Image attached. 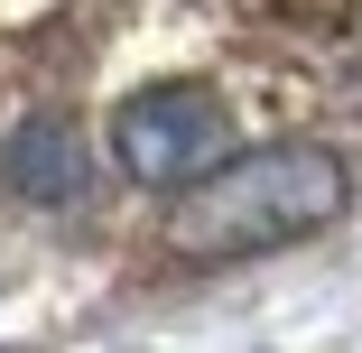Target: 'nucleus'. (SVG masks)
<instances>
[{"mask_svg":"<svg viewBox=\"0 0 362 353\" xmlns=\"http://www.w3.org/2000/svg\"><path fill=\"white\" fill-rule=\"evenodd\" d=\"M0 186H10L19 204H47V214H65V204L93 195V149L84 130L65 112H28L0 130Z\"/></svg>","mask_w":362,"mask_h":353,"instance_id":"7ed1b4c3","label":"nucleus"},{"mask_svg":"<svg viewBox=\"0 0 362 353\" xmlns=\"http://www.w3.org/2000/svg\"><path fill=\"white\" fill-rule=\"evenodd\" d=\"M353 204V168L316 139H269V149H233L204 186L168 204V251L177 260H251L279 242L325 233Z\"/></svg>","mask_w":362,"mask_h":353,"instance_id":"f257e3e1","label":"nucleus"},{"mask_svg":"<svg viewBox=\"0 0 362 353\" xmlns=\"http://www.w3.org/2000/svg\"><path fill=\"white\" fill-rule=\"evenodd\" d=\"M112 158H121L130 186L186 195L233 158V121H223V103L204 84H149V93H130L112 112Z\"/></svg>","mask_w":362,"mask_h":353,"instance_id":"f03ea898","label":"nucleus"}]
</instances>
